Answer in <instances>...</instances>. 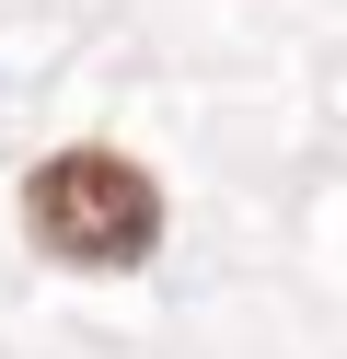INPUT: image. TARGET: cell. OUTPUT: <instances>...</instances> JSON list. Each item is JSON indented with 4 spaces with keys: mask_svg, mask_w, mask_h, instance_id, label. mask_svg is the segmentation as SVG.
<instances>
[{
    "mask_svg": "<svg viewBox=\"0 0 347 359\" xmlns=\"http://www.w3.org/2000/svg\"><path fill=\"white\" fill-rule=\"evenodd\" d=\"M23 220H35V243L58 266H139L162 243V197H151V174L128 151H58V163H35Z\"/></svg>",
    "mask_w": 347,
    "mask_h": 359,
    "instance_id": "1",
    "label": "cell"
}]
</instances>
